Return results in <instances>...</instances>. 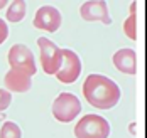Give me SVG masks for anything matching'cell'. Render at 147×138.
Masks as SVG:
<instances>
[{
	"label": "cell",
	"mask_w": 147,
	"mask_h": 138,
	"mask_svg": "<svg viewBox=\"0 0 147 138\" xmlns=\"http://www.w3.org/2000/svg\"><path fill=\"white\" fill-rule=\"evenodd\" d=\"M83 96L93 108L110 109L120 99V88L107 76L90 74L83 83Z\"/></svg>",
	"instance_id": "cell-1"
},
{
	"label": "cell",
	"mask_w": 147,
	"mask_h": 138,
	"mask_svg": "<svg viewBox=\"0 0 147 138\" xmlns=\"http://www.w3.org/2000/svg\"><path fill=\"white\" fill-rule=\"evenodd\" d=\"M110 125L108 121L98 115H86L74 126L76 138H108Z\"/></svg>",
	"instance_id": "cell-2"
},
{
	"label": "cell",
	"mask_w": 147,
	"mask_h": 138,
	"mask_svg": "<svg viewBox=\"0 0 147 138\" xmlns=\"http://www.w3.org/2000/svg\"><path fill=\"white\" fill-rule=\"evenodd\" d=\"M81 103L71 93H61L53 103V116L61 123H69L80 115Z\"/></svg>",
	"instance_id": "cell-3"
},
{
	"label": "cell",
	"mask_w": 147,
	"mask_h": 138,
	"mask_svg": "<svg viewBox=\"0 0 147 138\" xmlns=\"http://www.w3.org/2000/svg\"><path fill=\"white\" fill-rule=\"evenodd\" d=\"M61 54H63V57H61L59 69L56 71V77L64 84H71L80 77L81 61H80L78 54L69 49H61Z\"/></svg>",
	"instance_id": "cell-4"
},
{
	"label": "cell",
	"mask_w": 147,
	"mask_h": 138,
	"mask_svg": "<svg viewBox=\"0 0 147 138\" xmlns=\"http://www.w3.org/2000/svg\"><path fill=\"white\" fill-rule=\"evenodd\" d=\"M37 46L41 49V64L46 74H56L61 64V49H59L53 41L46 39V37H39L37 39Z\"/></svg>",
	"instance_id": "cell-5"
},
{
	"label": "cell",
	"mask_w": 147,
	"mask_h": 138,
	"mask_svg": "<svg viewBox=\"0 0 147 138\" xmlns=\"http://www.w3.org/2000/svg\"><path fill=\"white\" fill-rule=\"evenodd\" d=\"M9 64L10 67L15 69H22V71H27L30 76L36 74V62H34V56H32V51L24 44H15L10 47L9 51Z\"/></svg>",
	"instance_id": "cell-6"
},
{
	"label": "cell",
	"mask_w": 147,
	"mask_h": 138,
	"mask_svg": "<svg viewBox=\"0 0 147 138\" xmlns=\"http://www.w3.org/2000/svg\"><path fill=\"white\" fill-rule=\"evenodd\" d=\"M80 14L88 22H102L105 25L112 24L110 14H108V5L105 0H88L80 7Z\"/></svg>",
	"instance_id": "cell-7"
},
{
	"label": "cell",
	"mask_w": 147,
	"mask_h": 138,
	"mask_svg": "<svg viewBox=\"0 0 147 138\" xmlns=\"http://www.w3.org/2000/svg\"><path fill=\"white\" fill-rule=\"evenodd\" d=\"M61 25V14L58 9L51 7V5H44L41 7L36 17H34V27L41 29V31H47V32H56Z\"/></svg>",
	"instance_id": "cell-8"
},
{
	"label": "cell",
	"mask_w": 147,
	"mask_h": 138,
	"mask_svg": "<svg viewBox=\"0 0 147 138\" xmlns=\"http://www.w3.org/2000/svg\"><path fill=\"white\" fill-rule=\"evenodd\" d=\"M113 66L117 67L120 73L123 74H130L134 76L137 73V54L134 49H118L117 52L113 54Z\"/></svg>",
	"instance_id": "cell-9"
},
{
	"label": "cell",
	"mask_w": 147,
	"mask_h": 138,
	"mask_svg": "<svg viewBox=\"0 0 147 138\" xmlns=\"http://www.w3.org/2000/svg\"><path fill=\"white\" fill-rule=\"evenodd\" d=\"M5 88L15 93H26L30 89V74L27 71H22V69H15L12 67L5 77Z\"/></svg>",
	"instance_id": "cell-10"
},
{
	"label": "cell",
	"mask_w": 147,
	"mask_h": 138,
	"mask_svg": "<svg viewBox=\"0 0 147 138\" xmlns=\"http://www.w3.org/2000/svg\"><path fill=\"white\" fill-rule=\"evenodd\" d=\"M26 17V2L24 0H12V5L7 10L9 22H20Z\"/></svg>",
	"instance_id": "cell-11"
},
{
	"label": "cell",
	"mask_w": 147,
	"mask_h": 138,
	"mask_svg": "<svg viewBox=\"0 0 147 138\" xmlns=\"http://www.w3.org/2000/svg\"><path fill=\"white\" fill-rule=\"evenodd\" d=\"M0 138H22V131L19 125H15L14 121H7L0 128Z\"/></svg>",
	"instance_id": "cell-12"
},
{
	"label": "cell",
	"mask_w": 147,
	"mask_h": 138,
	"mask_svg": "<svg viewBox=\"0 0 147 138\" xmlns=\"http://www.w3.org/2000/svg\"><path fill=\"white\" fill-rule=\"evenodd\" d=\"M123 32H125V35L129 39H132V41L137 39V15H135V12H130V17L125 19V22H123Z\"/></svg>",
	"instance_id": "cell-13"
},
{
	"label": "cell",
	"mask_w": 147,
	"mask_h": 138,
	"mask_svg": "<svg viewBox=\"0 0 147 138\" xmlns=\"http://www.w3.org/2000/svg\"><path fill=\"white\" fill-rule=\"evenodd\" d=\"M10 101H12V94H10V91L0 89V111L7 109L9 105H10Z\"/></svg>",
	"instance_id": "cell-14"
},
{
	"label": "cell",
	"mask_w": 147,
	"mask_h": 138,
	"mask_svg": "<svg viewBox=\"0 0 147 138\" xmlns=\"http://www.w3.org/2000/svg\"><path fill=\"white\" fill-rule=\"evenodd\" d=\"M7 37H9V27H7V22H3V20L0 19V44H3Z\"/></svg>",
	"instance_id": "cell-15"
},
{
	"label": "cell",
	"mask_w": 147,
	"mask_h": 138,
	"mask_svg": "<svg viewBox=\"0 0 147 138\" xmlns=\"http://www.w3.org/2000/svg\"><path fill=\"white\" fill-rule=\"evenodd\" d=\"M7 2H9V0H0V10H2V9H5Z\"/></svg>",
	"instance_id": "cell-16"
},
{
	"label": "cell",
	"mask_w": 147,
	"mask_h": 138,
	"mask_svg": "<svg viewBox=\"0 0 147 138\" xmlns=\"http://www.w3.org/2000/svg\"><path fill=\"white\" fill-rule=\"evenodd\" d=\"M0 120H2V115H0Z\"/></svg>",
	"instance_id": "cell-17"
}]
</instances>
